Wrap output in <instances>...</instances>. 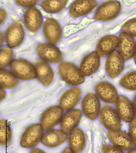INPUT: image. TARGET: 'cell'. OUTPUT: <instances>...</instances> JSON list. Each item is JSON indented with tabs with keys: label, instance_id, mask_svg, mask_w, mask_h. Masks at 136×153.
<instances>
[{
	"label": "cell",
	"instance_id": "cell-14",
	"mask_svg": "<svg viewBox=\"0 0 136 153\" xmlns=\"http://www.w3.org/2000/svg\"><path fill=\"white\" fill-rule=\"evenodd\" d=\"M43 31L47 40L51 44H56L61 39L62 30L61 25L54 19L48 18L45 20Z\"/></svg>",
	"mask_w": 136,
	"mask_h": 153
},
{
	"label": "cell",
	"instance_id": "cell-28",
	"mask_svg": "<svg viewBox=\"0 0 136 153\" xmlns=\"http://www.w3.org/2000/svg\"><path fill=\"white\" fill-rule=\"evenodd\" d=\"M125 89L130 91H136V71H131L125 74L119 82Z\"/></svg>",
	"mask_w": 136,
	"mask_h": 153
},
{
	"label": "cell",
	"instance_id": "cell-12",
	"mask_svg": "<svg viewBox=\"0 0 136 153\" xmlns=\"http://www.w3.org/2000/svg\"><path fill=\"white\" fill-rule=\"evenodd\" d=\"M124 60L119 52L115 50L108 57L106 62V70L112 79L117 77L123 70Z\"/></svg>",
	"mask_w": 136,
	"mask_h": 153
},
{
	"label": "cell",
	"instance_id": "cell-3",
	"mask_svg": "<svg viewBox=\"0 0 136 153\" xmlns=\"http://www.w3.org/2000/svg\"><path fill=\"white\" fill-rule=\"evenodd\" d=\"M99 118L100 122L109 130H120L121 127V120L116 111L109 105L102 106Z\"/></svg>",
	"mask_w": 136,
	"mask_h": 153
},
{
	"label": "cell",
	"instance_id": "cell-18",
	"mask_svg": "<svg viewBox=\"0 0 136 153\" xmlns=\"http://www.w3.org/2000/svg\"><path fill=\"white\" fill-rule=\"evenodd\" d=\"M100 65V57L96 52H92L86 56L81 61L80 71L83 76H88L95 73Z\"/></svg>",
	"mask_w": 136,
	"mask_h": 153
},
{
	"label": "cell",
	"instance_id": "cell-10",
	"mask_svg": "<svg viewBox=\"0 0 136 153\" xmlns=\"http://www.w3.org/2000/svg\"><path fill=\"white\" fill-rule=\"evenodd\" d=\"M25 32L21 21H17L8 28L5 33V41L9 47L14 48L19 45L24 39Z\"/></svg>",
	"mask_w": 136,
	"mask_h": 153
},
{
	"label": "cell",
	"instance_id": "cell-22",
	"mask_svg": "<svg viewBox=\"0 0 136 153\" xmlns=\"http://www.w3.org/2000/svg\"><path fill=\"white\" fill-rule=\"evenodd\" d=\"M24 22L28 30L32 33L37 32L42 25L43 19L42 14L36 8H30L24 15Z\"/></svg>",
	"mask_w": 136,
	"mask_h": 153
},
{
	"label": "cell",
	"instance_id": "cell-16",
	"mask_svg": "<svg viewBox=\"0 0 136 153\" xmlns=\"http://www.w3.org/2000/svg\"><path fill=\"white\" fill-rule=\"evenodd\" d=\"M82 113L80 109H71L63 115L60 122L61 130L66 134L77 127L81 120Z\"/></svg>",
	"mask_w": 136,
	"mask_h": 153
},
{
	"label": "cell",
	"instance_id": "cell-5",
	"mask_svg": "<svg viewBox=\"0 0 136 153\" xmlns=\"http://www.w3.org/2000/svg\"><path fill=\"white\" fill-rule=\"evenodd\" d=\"M43 130L39 124L33 125L28 127L21 137V146L27 148L35 147L42 141Z\"/></svg>",
	"mask_w": 136,
	"mask_h": 153
},
{
	"label": "cell",
	"instance_id": "cell-25",
	"mask_svg": "<svg viewBox=\"0 0 136 153\" xmlns=\"http://www.w3.org/2000/svg\"><path fill=\"white\" fill-rule=\"evenodd\" d=\"M19 84L17 78L9 70L1 69L0 71V86L4 89H11Z\"/></svg>",
	"mask_w": 136,
	"mask_h": 153
},
{
	"label": "cell",
	"instance_id": "cell-6",
	"mask_svg": "<svg viewBox=\"0 0 136 153\" xmlns=\"http://www.w3.org/2000/svg\"><path fill=\"white\" fill-rule=\"evenodd\" d=\"M63 110L60 106L50 107L41 117V125L43 130H49L58 124L63 116Z\"/></svg>",
	"mask_w": 136,
	"mask_h": 153
},
{
	"label": "cell",
	"instance_id": "cell-36",
	"mask_svg": "<svg viewBox=\"0 0 136 153\" xmlns=\"http://www.w3.org/2000/svg\"><path fill=\"white\" fill-rule=\"evenodd\" d=\"M30 153H46L42 150L38 148L32 149Z\"/></svg>",
	"mask_w": 136,
	"mask_h": 153
},
{
	"label": "cell",
	"instance_id": "cell-15",
	"mask_svg": "<svg viewBox=\"0 0 136 153\" xmlns=\"http://www.w3.org/2000/svg\"><path fill=\"white\" fill-rule=\"evenodd\" d=\"M115 110L119 118L126 123H130L134 119L132 104L128 98L120 96L116 102Z\"/></svg>",
	"mask_w": 136,
	"mask_h": 153
},
{
	"label": "cell",
	"instance_id": "cell-30",
	"mask_svg": "<svg viewBox=\"0 0 136 153\" xmlns=\"http://www.w3.org/2000/svg\"><path fill=\"white\" fill-rule=\"evenodd\" d=\"M122 30L125 33L133 37H136V19L127 21L123 26Z\"/></svg>",
	"mask_w": 136,
	"mask_h": 153
},
{
	"label": "cell",
	"instance_id": "cell-9",
	"mask_svg": "<svg viewBox=\"0 0 136 153\" xmlns=\"http://www.w3.org/2000/svg\"><path fill=\"white\" fill-rule=\"evenodd\" d=\"M107 135L110 141L114 147L123 151L130 150L134 147V144L130 135L122 130H109Z\"/></svg>",
	"mask_w": 136,
	"mask_h": 153
},
{
	"label": "cell",
	"instance_id": "cell-35",
	"mask_svg": "<svg viewBox=\"0 0 136 153\" xmlns=\"http://www.w3.org/2000/svg\"><path fill=\"white\" fill-rule=\"evenodd\" d=\"M1 23H3L6 18L7 13L6 11L3 9L1 10Z\"/></svg>",
	"mask_w": 136,
	"mask_h": 153
},
{
	"label": "cell",
	"instance_id": "cell-20",
	"mask_svg": "<svg viewBox=\"0 0 136 153\" xmlns=\"http://www.w3.org/2000/svg\"><path fill=\"white\" fill-rule=\"evenodd\" d=\"M96 1H75L70 7L69 13L72 18L86 15L93 10L97 5Z\"/></svg>",
	"mask_w": 136,
	"mask_h": 153
},
{
	"label": "cell",
	"instance_id": "cell-33",
	"mask_svg": "<svg viewBox=\"0 0 136 153\" xmlns=\"http://www.w3.org/2000/svg\"><path fill=\"white\" fill-rule=\"evenodd\" d=\"M15 1L20 6L23 7H30L38 3L39 1Z\"/></svg>",
	"mask_w": 136,
	"mask_h": 153
},
{
	"label": "cell",
	"instance_id": "cell-19",
	"mask_svg": "<svg viewBox=\"0 0 136 153\" xmlns=\"http://www.w3.org/2000/svg\"><path fill=\"white\" fill-rule=\"evenodd\" d=\"M67 134L59 129H50L43 134L42 142L49 147H56L63 144L67 139Z\"/></svg>",
	"mask_w": 136,
	"mask_h": 153
},
{
	"label": "cell",
	"instance_id": "cell-8",
	"mask_svg": "<svg viewBox=\"0 0 136 153\" xmlns=\"http://www.w3.org/2000/svg\"><path fill=\"white\" fill-rule=\"evenodd\" d=\"M96 94L101 101L108 103H116L118 94L116 88L110 82L103 81L97 84L95 86Z\"/></svg>",
	"mask_w": 136,
	"mask_h": 153
},
{
	"label": "cell",
	"instance_id": "cell-37",
	"mask_svg": "<svg viewBox=\"0 0 136 153\" xmlns=\"http://www.w3.org/2000/svg\"><path fill=\"white\" fill-rule=\"evenodd\" d=\"M0 93H1V100H3V99H4L5 96H6V92H5V90L3 89V88H1L0 89Z\"/></svg>",
	"mask_w": 136,
	"mask_h": 153
},
{
	"label": "cell",
	"instance_id": "cell-21",
	"mask_svg": "<svg viewBox=\"0 0 136 153\" xmlns=\"http://www.w3.org/2000/svg\"><path fill=\"white\" fill-rule=\"evenodd\" d=\"M119 38L113 35H107L101 38L98 42L97 53L100 57L106 56L115 51L117 47Z\"/></svg>",
	"mask_w": 136,
	"mask_h": 153
},
{
	"label": "cell",
	"instance_id": "cell-29",
	"mask_svg": "<svg viewBox=\"0 0 136 153\" xmlns=\"http://www.w3.org/2000/svg\"><path fill=\"white\" fill-rule=\"evenodd\" d=\"M14 57V52L9 47L3 48L0 51V68L3 69L11 64Z\"/></svg>",
	"mask_w": 136,
	"mask_h": 153
},
{
	"label": "cell",
	"instance_id": "cell-11",
	"mask_svg": "<svg viewBox=\"0 0 136 153\" xmlns=\"http://www.w3.org/2000/svg\"><path fill=\"white\" fill-rule=\"evenodd\" d=\"M39 56L43 61L51 63H57L63 59V55L58 48L51 43H42L36 48Z\"/></svg>",
	"mask_w": 136,
	"mask_h": 153
},
{
	"label": "cell",
	"instance_id": "cell-7",
	"mask_svg": "<svg viewBox=\"0 0 136 153\" xmlns=\"http://www.w3.org/2000/svg\"><path fill=\"white\" fill-rule=\"evenodd\" d=\"M81 108L85 115L90 120L96 119L101 111V103L99 99L93 93H89L82 100Z\"/></svg>",
	"mask_w": 136,
	"mask_h": 153
},
{
	"label": "cell",
	"instance_id": "cell-23",
	"mask_svg": "<svg viewBox=\"0 0 136 153\" xmlns=\"http://www.w3.org/2000/svg\"><path fill=\"white\" fill-rule=\"evenodd\" d=\"M35 68L39 81L45 86L49 85L53 81V70L48 64L44 61H38L36 62Z\"/></svg>",
	"mask_w": 136,
	"mask_h": 153
},
{
	"label": "cell",
	"instance_id": "cell-32",
	"mask_svg": "<svg viewBox=\"0 0 136 153\" xmlns=\"http://www.w3.org/2000/svg\"><path fill=\"white\" fill-rule=\"evenodd\" d=\"M102 153H124L121 149L109 145H104L102 147Z\"/></svg>",
	"mask_w": 136,
	"mask_h": 153
},
{
	"label": "cell",
	"instance_id": "cell-41",
	"mask_svg": "<svg viewBox=\"0 0 136 153\" xmlns=\"http://www.w3.org/2000/svg\"><path fill=\"white\" fill-rule=\"evenodd\" d=\"M3 41V35L2 32H1V45Z\"/></svg>",
	"mask_w": 136,
	"mask_h": 153
},
{
	"label": "cell",
	"instance_id": "cell-1",
	"mask_svg": "<svg viewBox=\"0 0 136 153\" xmlns=\"http://www.w3.org/2000/svg\"><path fill=\"white\" fill-rule=\"evenodd\" d=\"M59 72L65 82L71 86H77L84 82V76L80 69L71 62H62L59 66Z\"/></svg>",
	"mask_w": 136,
	"mask_h": 153
},
{
	"label": "cell",
	"instance_id": "cell-13",
	"mask_svg": "<svg viewBox=\"0 0 136 153\" xmlns=\"http://www.w3.org/2000/svg\"><path fill=\"white\" fill-rule=\"evenodd\" d=\"M117 47L119 53L123 59L128 60L134 56L136 48V41L133 37L122 32L119 35Z\"/></svg>",
	"mask_w": 136,
	"mask_h": 153
},
{
	"label": "cell",
	"instance_id": "cell-31",
	"mask_svg": "<svg viewBox=\"0 0 136 153\" xmlns=\"http://www.w3.org/2000/svg\"><path fill=\"white\" fill-rule=\"evenodd\" d=\"M129 132L130 138L135 146H136V118L130 123L129 127Z\"/></svg>",
	"mask_w": 136,
	"mask_h": 153
},
{
	"label": "cell",
	"instance_id": "cell-4",
	"mask_svg": "<svg viewBox=\"0 0 136 153\" xmlns=\"http://www.w3.org/2000/svg\"><path fill=\"white\" fill-rule=\"evenodd\" d=\"M121 10V5L117 1H110L104 2L100 5L95 14L98 21H107L117 16Z\"/></svg>",
	"mask_w": 136,
	"mask_h": 153
},
{
	"label": "cell",
	"instance_id": "cell-38",
	"mask_svg": "<svg viewBox=\"0 0 136 153\" xmlns=\"http://www.w3.org/2000/svg\"><path fill=\"white\" fill-rule=\"evenodd\" d=\"M132 105H133L135 115L136 117V94L135 95L133 101H132Z\"/></svg>",
	"mask_w": 136,
	"mask_h": 153
},
{
	"label": "cell",
	"instance_id": "cell-39",
	"mask_svg": "<svg viewBox=\"0 0 136 153\" xmlns=\"http://www.w3.org/2000/svg\"><path fill=\"white\" fill-rule=\"evenodd\" d=\"M61 153H74V152L70 148H68V147H67V148H65V149H64V150L63 151V152H62Z\"/></svg>",
	"mask_w": 136,
	"mask_h": 153
},
{
	"label": "cell",
	"instance_id": "cell-17",
	"mask_svg": "<svg viewBox=\"0 0 136 153\" xmlns=\"http://www.w3.org/2000/svg\"><path fill=\"white\" fill-rule=\"evenodd\" d=\"M81 97V89L79 88H71L61 96L59 106L64 111H69L74 108L79 103Z\"/></svg>",
	"mask_w": 136,
	"mask_h": 153
},
{
	"label": "cell",
	"instance_id": "cell-42",
	"mask_svg": "<svg viewBox=\"0 0 136 153\" xmlns=\"http://www.w3.org/2000/svg\"><path fill=\"white\" fill-rule=\"evenodd\" d=\"M134 59L135 63L136 64V48L134 56Z\"/></svg>",
	"mask_w": 136,
	"mask_h": 153
},
{
	"label": "cell",
	"instance_id": "cell-27",
	"mask_svg": "<svg viewBox=\"0 0 136 153\" xmlns=\"http://www.w3.org/2000/svg\"><path fill=\"white\" fill-rule=\"evenodd\" d=\"M67 1H44L42 7L45 11L50 13H57L62 10L66 5Z\"/></svg>",
	"mask_w": 136,
	"mask_h": 153
},
{
	"label": "cell",
	"instance_id": "cell-40",
	"mask_svg": "<svg viewBox=\"0 0 136 153\" xmlns=\"http://www.w3.org/2000/svg\"><path fill=\"white\" fill-rule=\"evenodd\" d=\"M128 153H136V147L132 149H130Z\"/></svg>",
	"mask_w": 136,
	"mask_h": 153
},
{
	"label": "cell",
	"instance_id": "cell-26",
	"mask_svg": "<svg viewBox=\"0 0 136 153\" xmlns=\"http://www.w3.org/2000/svg\"><path fill=\"white\" fill-rule=\"evenodd\" d=\"M12 131L10 125L5 119L0 121V143L3 146H8L11 142Z\"/></svg>",
	"mask_w": 136,
	"mask_h": 153
},
{
	"label": "cell",
	"instance_id": "cell-24",
	"mask_svg": "<svg viewBox=\"0 0 136 153\" xmlns=\"http://www.w3.org/2000/svg\"><path fill=\"white\" fill-rule=\"evenodd\" d=\"M68 142L70 148L74 153H80L85 147V134L81 129L76 127L69 134Z\"/></svg>",
	"mask_w": 136,
	"mask_h": 153
},
{
	"label": "cell",
	"instance_id": "cell-2",
	"mask_svg": "<svg viewBox=\"0 0 136 153\" xmlns=\"http://www.w3.org/2000/svg\"><path fill=\"white\" fill-rule=\"evenodd\" d=\"M10 68L13 74L22 80H29L37 77L35 68L29 61L24 59H17L12 61Z\"/></svg>",
	"mask_w": 136,
	"mask_h": 153
},
{
	"label": "cell",
	"instance_id": "cell-34",
	"mask_svg": "<svg viewBox=\"0 0 136 153\" xmlns=\"http://www.w3.org/2000/svg\"><path fill=\"white\" fill-rule=\"evenodd\" d=\"M136 17V14H134V15L129 17L128 18L126 19L125 20H124V21H123V22H121V23H120V24H119V25H117V26L114 28V29L110 31V32H111V33H116L118 31H119V30H120V29L121 28V27L122 26V25H124L126 23L127 21H129V20H130V19L131 20L132 19Z\"/></svg>",
	"mask_w": 136,
	"mask_h": 153
}]
</instances>
